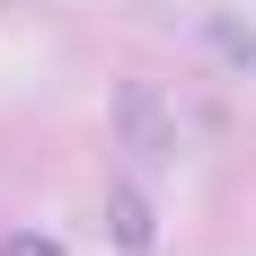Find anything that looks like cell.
<instances>
[{
  "mask_svg": "<svg viewBox=\"0 0 256 256\" xmlns=\"http://www.w3.org/2000/svg\"><path fill=\"white\" fill-rule=\"evenodd\" d=\"M124 124H132V150H142V159H159V150H168V132H159V106H150V88H142V80L124 88Z\"/></svg>",
  "mask_w": 256,
  "mask_h": 256,
  "instance_id": "6da1fadb",
  "label": "cell"
},
{
  "mask_svg": "<svg viewBox=\"0 0 256 256\" xmlns=\"http://www.w3.org/2000/svg\"><path fill=\"white\" fill-rule=\"evenodd\" d=\"M115 238H124L132 256L150 248V212H142V194H132V186H115Z\"/></svg>",
  "mask_w": 256,
  "mask_h": 256,
  "instance_id": "7a4b0ae2",
  "label": "cell"
},
{
  "mask_svg": "<svg viewBox=\"0 0 256 256\" xmlns=\"http://www.w3.org/2000/svg\"><path fill=\"white\" fill-rule=\"evenodd\" d=\"M0 256H62L53 238H36V230H18V238H0Z\"/></svg>",
  "mask_w": 256,
  "mask_h": 256,
  "instance_id": "3957f363",
  "label": "cell"
}]
</instances>
